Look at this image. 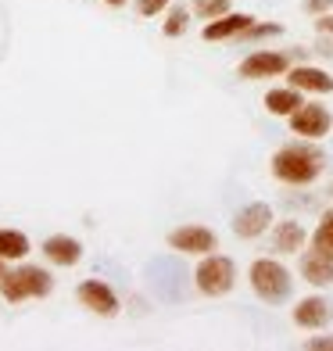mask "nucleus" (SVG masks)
Masks as SVG:
<instances>
[{
    "instance_id": "nucleus-1",
    "label": "nucleus",
    "mask_w": 333,
    "mask_h": 351,
    "mask_svg": "<svg viewBox=\"0 0 333 351\" xmlns=\"http://www.w3.org/2000/svg\"><path fill=\"white\" fill-rule=\"evenodd\" d=\"M323 172V154L315 147H305V143H287L273 154V176L280 183L291 186H305L312 180H319Z\"/></svg>"
},
{
    "instance_id": "nucleus-2",
    "label": "nucleus",
    "mask_w": 333,
    "mask_h": 351,
    "mask_svg": "<svg viewBox=\"0 0 333 351\" xmlns=\"http://www.w3.org/2000/svg\"><path fill=\"white\" fill-rule=\"evenodd\" d=\"M251 291H255L265 305H280V301H287L291 298V273H287V265H280L276 258H258L255 265H251Z\"/></svg>"
},
{
    "instance_id": "nucleus-3",
    "label": "nucleus",
    "mask_w": 333,
    "mask_h": 351,
    "mask_svg": "<svg viewBox=\"0 0 333 351\" xmlns=\"http://www.w3.org/2000/svg\"><path fill=\"white\" fill-rule=\"evenodd\" d=\"M51 273L47 269H36V265H22L14 269V273H4L0 276V294H4V301H11V305H18V301L25 298H43L51 294Z\"/></svg>"
},
{
    "instance_id": "nucleus-4",
    "label": "nucleus",
    "mask_w": 333,
    "mask_h": 351,
    "mask_svg": "<svg viewBox=\"0 0 333 351\" xmlns=\"http://www.w3.org/2000/svg\"><path fill=\"white\" fill-rule=\"evenodd\" d=\"M197 291L201 294H208V298H222V294H230L233 291V283H236V265L226 258V254H204L201 265H197Z\"/></svg>"
},
{
    "instance_id": "nucleus-5",
    "label": "nucleus",
    "mask_w": 333,
    "mask_h": 351,
    "mask_svg": "<svg viewBox=\"0 0 333 351\" xmlns=\"http://www.w3.org/2000/svg\"><path fill=\"white\" fill-rule=\"evenodd\" d=\"M291 122V130L297 136H305V140H323L330 133V125H333V115L323 108V104H301L294 115H287Z\"/></svg>"
},
{
    "instance_id": "nucleus-6",
    "label": "nucleus",
    "mask_w": 333,
    "mask_h": 351,
    "mask_svg": "<svg viewBox=\"0 0 333 351\" xmlns=\"http://www.w3.org/2000/svg\"><path fill=\"white\" fill-rule=\"evenodd\" d=\"M169 247L180 251V254H197V258H204V254H212L219 247L215 233L204 230V226H180L169 233Z\"/></svg>"
},
{
    "instance_id": "nucleus-7",
    "label": "nucleus",
    "mask_w": 333,
    "mask_h": 351,
    "mask_svg": "<svg viewBox=\"0 0 333 351\" xmlns=\"http://www.w3.org/2000/svg\"><path fill=\"white\" fill-rule=\"evenodd\" d=\"M269 226H273V208L269 204H247V208H241L233 215V233L244 237V241H255V237H262Z\"/></svg>"
},
{
    "instance_id": "nucleus-8",
    "label": "nucleus",
    "mask_w": 333,
    "mask_h": 351,
    "mask_svg": "<svg viewBox=\"0 0 333 351\" xmlns=\"http://www.w3.org/2000/svg\"><path fill=\"white\" fill-rule=\"evenodd\" d=\"M287 69H291L287 54H276V51H255L251 58L241 61L244 79H273V75H283Z\"/></svg>"
},
{
    "instance_id": "nucleus-9",
    "label": "nucleus",
    "mask_w": 333,
    "mask_h": 351,
    "mask_svg": "<svg viewBox=\"0 0 333 351\" xmlns=\"http://www.w3.org/2000/svg\"><path fill=\"white\" fill-rule=\"evenodd\" d=\"M255 25V19L251 14H241V11H226V14H219V19H212L208 25H204V40L215 43V40H233V36H244L247 29Z\"/></svg>"
},
{
    "instance_id": "nucleus-10",
    "label": "nucleus",
    "mask_w": 333,
    "mask_h": 351,
    "mask_svg": "<svg viewBox=\"0 0 333 351\" xmlns=\"http://www.w3.org/2000/svg\"><path fill=\"white\" fill-rule=\"evenodd\" d=\"M79 301H83L90 312H97V315H115L119 312V298H115V291H111L104 280L79 283Z\"/></svg>"
},
{
    "instance_id": "nucleus-11",
    "label": "nucleus",
    "mask_w": 333,
    "mask_h": 351,
    "mask_svg": "<svg viewBox=\"0 0 333 351\" xmlns=\"http://www.w3.org/2000/svg\"><path fill=\"white\" fill-rule=\"evenodd\" d=\"M287 79L294 90H305V93H333V75L315 69V65H297L287 69Z\"/></svg>"
},
{
    "instance_id": "nucleus-12",
    "label": "nucleus",
    "mask_w": 333,
    "mask_h": 351,
    "mask_svg": "<svg viewBox=\"0 0 333 351\" xmlns=\"http://www.w3.org/2000/svg\"><path fill=\"white\" fill-rule=\"evenodd\" d=\"M301 273H305V280L315 283V287L333 283V254L330 251H319V247L305 251V258H301Z\"/></svg>"
},
{
    "instance_id": "nucleus-13",
    "label": "nucleus",
    "mask_w": 333,
    "mask_h": 351,
    "mask_svg": "<svg viewBox=\"0 0 333 351\" xmlns=\"http://www.w3.org/2000/svg\"><path fill=\"white\" fill-rule=\"evenodd\" d=\"M294 323L301 330H323L330 323V305L326 298H305L294 305Z\"/></svg>"
},
{
    "instance_id": "nucleus-14",
    "label": "nucleus",
    "mask_w": 333,
    "mask_h": 351,
    "mask_svg": "<svg viewBox=\"0 0 333 351\" xmlns=\"http://www.w3.org/2000/svg\"><path fill=\"white\" fill-rule=\"evenodd\" d=\"M43 254L54 265H75L79 258H83V244H79L75 237L58 233V237H47V241H43Z\"/></svg>"
},
{
    "instance_id": "nucleus-15",
    "label": "nucleus",
    "mask_w": 333,
    "mask_h": 351,
    "mask_svg": "<svg viewBox=\"0 0 333 351\" xmlns=\"http://www.w3.org/2000/svg\"><path fill=\"white\" fill-rule=\"evenodd\" d=\"M305 226L301 222H294V219H283V222H276V233H273V251H280V254H297L301 247H305Z\"/></svg>"
},
{
    "instance_id": "nucleus-16",
    "label": "nucleus",
    "mask_w": 333,
    "mask_h": 351,
    "mask_svg": "<svg viewBox=\"0 0 333 351\" xmlns=\"http://www.w3.org/2000/svg\"><path fill=\"white\" fill-rule=\"evenodd\" d=\"M301 104H305V101H301V90H294V86H280V90L265 93V111H269V115H280V119L294 115Z\"/></svg>"
},
{
    "instance_id": "nucleus-17",
    "label": "nucleus",
    "mask_w": 333,
    "mask_h": 351,
    "mask_svg": "<svg viewBox=\"0 0 333 351\" xmlns=\"http://www.w3.org/2000/svg\"><path fill=\"white\" fill-rule=\"evenodd\" d=\"M29 254V237L18 230H0V258L14 262V258H25Z\"/></svg>"
},
{
    "instance_id": "nucleus-18",
    "label": "nucleus",
    "mask_w": 333,
    "mask_h": 351,
    "mask_svg": "<svg viewBox=\"0 0 333 351\" xmlns=\"http://www.w3.org/2000/svg\"><path fill=\"white\" fill-rule=\"evenodd\" d=\"M312 247H319V251H330V254H333V208L319 219V226H315Z\"/></svg>"
},
{
    "instance_id": "nucleus-19",
    "label": "nucleus",
    "mask_w": 333,
    "mask_h": 351,
    "mask_svg": "<svg viewBox=\"0 0 333 351\" xmlns=\"http://www.w3.org/2000/svg\"><path fill=\"white\" fill-rule=\"evenodd\" d=\"M186 22H190V11H186V8H172L169 19H165V25H162V33L176 40V36L186 33Z\"/></svg>"
},
{
    "instance_id": "nucleus-20",
    "label": "nucleus",
    "mask_w": 333,
    "mask_h": 351,
    "mask_svg": "<svg viewBox=\"0 0 333 351\" xmlns=\"http://www.w3.org/2000/svg\"><path fill=\"white\" fill-rule=\"evenodd\" d=\"M194 11L201 14L204 22H212V19H219V14H226V11H230V0H197Z\"/></svg>"
},
{
    "instance_id": "nucleus-21",
    "label": "nucleus",
    "mask_w": 333,
    "mask_h": 351,
    "mask_svg": "<svg viewBox=\"0 0 333 351\" xmlns=\"http://www.w3.org/2000/svg\"><path fill=\"white\" fill-rule=\"evenodd\" d=\"M169 8V0H136V11L144 14V19H154V14H162Z\"/></svg>"
},
{
    "instance_id": "nucleus-22",
    "label": "nucleus",
    "mask_w": 333,
    "mask_h": 351,
    "mask_svg": "<svg viewBox=\"0 0 333 351\" xmlns=\"http://www.w3.org/2000/svg\"><path fill=\"white\" fill-rule=\"evenodd\" d=\"M305 348H312V351H333V337H308Z\"/></svg>"
},
{
    "instance_id": "nucleus-23",
    "label": "nucleus",
    "mask_w": 333,
    "mask_h": 351,
    "mask_svg": "<svg viewBox=\"0 0 333 351\" xmlns=\"http://www.w3.org/2000/svg\"><path fill=\"white\" fill-rule=\"evenodd\" d=\"M315 29H319L323 36H333V14H319V19H315Z\"/></svg>"
},
{
    "instance_id": "nucleus-24",
    "label": "nucleus",
    "mask_w": 333,
    "mask_h": 351,
    "mask_svg": "<svg viewBox=\"0 0 333 351\" xmlns=\"http://www.w3.org/2000/svg\"><path fill=\"white\" fill-rule=\"evenodd\" d=\"M333 8V0H305V11H315V14H323Z\"/></svg>"
},
{
    "instance_id": "nucleus-25",
    "label": "nucleus",
    "mask_w": 333,
    "mask_h": 351,
    "mask_svg": "<svg viewBox=\"0 0 333 351\" xmlns=\"http://www.w3.org/2000/svg\"><path fill=\"white\" fill-rule=\"evenodd\" d=\"M319 54H326V58H333V43H330V40H323V43H319Z\"/></svg>"
},
{
    "instance_id": "nucleus-26",
    "label": "nucleus",
    "mask_w": 333,
    "mask_h": 351,
    "mask_svg": "<svg viewBox=\"0 0 333 351\" xmlns=\"http://www.w3.org/2000/svg\"><path fill=\"white\" fill-rule=\"evenodd\" d=\"M104 4H111V8H122V4H125V0H104Z\"/></svg>"
},
{
    "instance_id": "nucleus-27",
    "label": "nucleus",
    "mask_w": 333,
    "mask_h": 351,
    "mask_svg": "<svg viewBox=\"0 0 333 351\" xmlns=\"http://www.w3.org/2000/svg\"><path fill=\"white\" fill-rule=\"evenodd\" d=\"M0 262H4V258H0ZM0 276H4V269H0Z\"/></svg>"
}]
</instances>
